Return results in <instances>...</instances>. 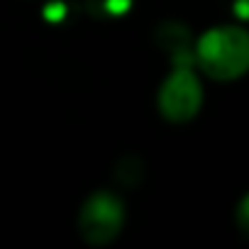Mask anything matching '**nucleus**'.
<instances>
[{
    "label": "nucleus",
    "instance_id": "39448f33",
    "mask_svg": "<svg viewBox=\"0 0 249 249\" xmlns=\"http://www.w3.org/2000/svg\"><path fill=\"white\" fill-rule=\"evenodd\" d=\"M127 161H130V169H124V164H120L117 166V181H122L124 186H135V183H140V178H142V164H140V159H135V157H127Z\"/></svg>",
    "mask_w": 249,
    "mask_h": 249
},
{
    "label": "nucleus",
    "instance_id": "f03ea898",
    "mask_svg": "<svg viewBox=\"0 0 249 249\" xmlns=\"http://www.w3.org/2000/svg\"><path fill=\"white\" fill-rule=\"evenodd\" d=\"M78 237L88 247H107L124 230V203L117 193L107 188L93 191L76 217Z\"/></svg>",
    "mask_w": 249,
    "mask_h": 249
},
{
    "label": "nucleus",
    "instance_id": "f257e3e1",
    "mask_svg": "<svg viewBox=\"0 0 249 249\" xmlns=\"http://www.w3.org/2000/svg\"><path fill=\"white\" fill-rule=\"evenodd\" d=\"M193 61L213 81H237L249 73V32L220 25L203 32L193 47Z\"/></svg>",
    "mask_w": 249,
    "mask_h": 249
},
{
    "label": "nucleus",
    "instance_id": "423d86ee",
    "mask_svg": "<svg viewBox=\"0 0 249 249\" xmlns=\"http://www.w3.org/2000/svg\"><path fill=\"white\" fill-rule=\"evenodd\" d=\"M234 222H237L239 232H242L244 237H249V193H244V196H242V200L237 203Z\"/></svg>",
    "mask_w": 249,
    "mask_h": 249
},
{
    "label": "nucleus",
    "instance_id": "0eeeda50",
    "mask_svg": "<svg viewBox=\"0 0 249 249\" xmlns=\"http://www.w3.org/2000/svg\"><path fill=\"white\" fill-rule=\"evenodd\" d=\"M130 8H132V0H105L103 3V10L107 15H115V18L130 13Z\"/></svg>",
    "mask_w": 249,
    "mask_h": 249
},
{
    "label": "nucleus",
    "instance_id": "6e6552de",
    "mask_svg": "<svg viewBox=\"0 0 249 249\" xmlns=\"http://www.w3.org/2000/svg\"><path fill=\"white\" fill-rule=\"evenodd\" d=\"M44 15H47L49 22H59V20H64L66 8H64V3H49V5L44 8Z\"/></svg>",
    "mask_w": 249,
    "mask_h": 249
},
{
    "label": "nucleus",
    "instance_id": "7ed1b4c3",
    "mask_svg": "<svg viewBox=\"0 0 249 249\" xmlns=\"http://www.w3.org/2000/svg\"><path fill=\"white\" fill-rule=\"evenodd\" d=\"M159 115L171 124L191 122L203 107V86L191 66H174L157 93Z\"/></svg>",
    "mask_w": 249,
    "mask_h": 249
},
{
    "label": "nucleus",
    "instance_id": "20e7f679",
    "mask_svg": "<svg viewBox=\"0 0 249 249\" xmlns=\"http://www.w3.org/2000/svg\"><path fill=\"white\" fill-rule=\"evenodd\" d=\"M157 39L171 54L174 66H191L193 64V47L188 44V32L181 25H164L157 32Z\"/></svg>",
    "mask_w": 249,
    "mask_h": 249
}]
</instances>
